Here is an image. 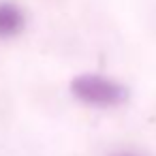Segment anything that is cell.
<instances>
[{
	"label": "cell",
	"mask_w": 156,
	"mask_h": 156,
	"mask_svg": "<svg viewBox=\"0 0 156 156\" xmlns=\"http://www.w3.org/2000/svg\"><path fill=\"white\" fill-rule=\"evenodd\" d=\"M71 92L81 103L94 105V107H115V105L126 103L130 96L124 83L109 79L105 75H96V73L77 75L71 81Z\"/></svg>",
	"instance_id": "6da1fadb"
},
{
	"label": "cell",
	"mask_w": 156,
	"mask_h": 156,
	"mask_svg": "<svg viewBox=\"0 0 156 156\" xmlns=\"http://www.w3.org/2000/svg\"><path fill=\"white\" fill-rule=\"evenodd\" d=\"M24 26H26V17L17 5L0 2V37L2 39L15 37L24 30Z\"/></svg>",
	"instance_id": "7a4b0ae2"
},
{
	"label": "cell",
	"mask_w": 156,
	"mask_h": 156,
	"mask_svg": "<svg viewBox=\"0 0 156 156\" xmlns=\"http://www.w3.org/2000/svg\"><path fill=\"white\" fill-rule=\"evenodd\" d=\"M113 156H141V154H135V152H118Z\"/></svg>",
	"instance_id": "3957f363"
}]
</instances>
